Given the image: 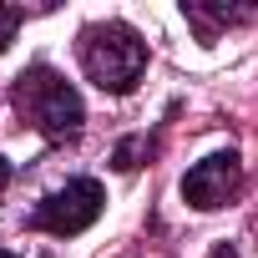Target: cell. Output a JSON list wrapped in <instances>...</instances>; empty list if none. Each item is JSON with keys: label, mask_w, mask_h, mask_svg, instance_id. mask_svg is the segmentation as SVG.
I'll return each mask as SVG.
<instances>
[{"label": "cell", "mask_w": 258, "mask_h": 258, "mask_svg": "<svg viewBox=\"0 0 258 258\" xmlns=\"http://www.w3.org/2000/svg\"><path fill=\"white\" fill-rule=\"evenodd\" d=\"M76 56H81L86 81L96 91H106V96L137 91V81L147 71V41L126 21H91V26H81Z\"/></svg>", "instance_id": "obj_1"}, {"label": "cell", "mask_w": 258, "mask_h": 258, "mask_svg": "<svg viewBox=\"0 0 258 258\" xmlns=\"http://www.w3.org/2000/svg\"><path fill=\"white\" fill-rule=\"evenodd\" d=\"M101 208H106L101 182H96V177H71L66 187L46 192L26 223H31L36 233H51V238H76V233H86V228L101 218Z\"/></svg>", "instance_id": "obj_3"}, {"label": "cell", "mask_w": 258, "mask_h": 258, "mask_svg": "<svg viewBox=\"0 0 258 258\" xmlns=\"http://www.w3.org/2000/svg\"><path fill=\"white\" fill-rule=\"evenodd\" d=\"M21 21H26V11H21V6H0V51H6V46L16 41Z\"/></svg>", "instance_id": "obj_7"}, {"label": "cell", "mask_w": 258, "mask_h": 258, "mask_svg": "<svg viewBox=\"0 0 258 258\" xmlns=\"http://www.w3.org/2000/svg\"><path fill=\"white\" fill-rule=\"evenodd\" d=\"M0 258H16V253H11V248H0Z\"/></svg>", "instance_id": "obj_10"}, {"label": "cell", "mask_w": 258, "mask_h": 258, "mask_svg": "<svg viewBox=\"0 0 258 258\" xmlns=\"http://www.w3.org/2000/svg\"><path fill=\"white\" fill-rule=\"evenodd\" d=\"M6 182H11V162L0 157V192H6Z\"/></svg>", "instance_id": "obj_9"}, {"label": "cell", "mask_w": 258, "mask_h": 258, "mask_svg": "<svg viewBox=\"0 0 258 258\" xmlns=\"http://www.w3.org/2000/svg\"><path fill=\"white\" fill-rule=\"evenodd\" d=\"M208 258H238V248H233V243H213V253H208Z\"/></svg>", "instance_id": "obj_8"}, {"label": "cell", "mask_w": 258, "mask_h": 258, "mask_svg": "<svg viewBox=\"0 0 258 258\" xmlns=\"http://www.w3.org/2000/svg\"><path fill=\"white\" fill-rule=\"evenodd\" d=\"M182 21L198 31V41H203V46H213L228 26L253 21V11H248V6H208V0H182Z\"/></svg>", "instance_id": "obj_5"}, {"label": "cell", "mask_w": 258, "mask_h": 258, "mask_svg": "<svg viewBox=\"0 0 258 258\" xmlns=\"http://www.w3.org/2000/svg\"><path fill=\"white\" fill-rule=\"evenodd\" d=\"M152 147H157V142H152L147 132H137V137H121V142H116V152H111V167H116V172H137V167L152 157Z\"/></svg>", "instance_id": "obj_6"}, {"label": "cell", "mask_w": 258, "mask_h": 258, "mask_svg": "<svg viewBox=\"0 0 258 258\" xmlns=\"http://www.w3.org/2000/svg\"><path fill=\"white\" fill-rule=\"evenodd\" d=\"M238 187H243V157H238L233 147H228V152H208L203 162L187 167V177H182V203L198 208V213H218V208H228V203L238 198Z\"/></svg>", "instance_id": "obj_4"}, {"label": "cell", "mask_w": 258, "mask_h": 258, "mask_svg": "<svg viewBox=\"0 0 258 258\" xmlns=\"http://www.w3.org/2000/svg\"><path fill=\"white\" fill-rule=\"evenodd\" d=\"M11 101H16V111L36 126L46 142H76L81 126H86L81 91L61 71H51V66H26L11 81Z\"/></svg>", "instance_id": "obj_2"}]
</instances>
